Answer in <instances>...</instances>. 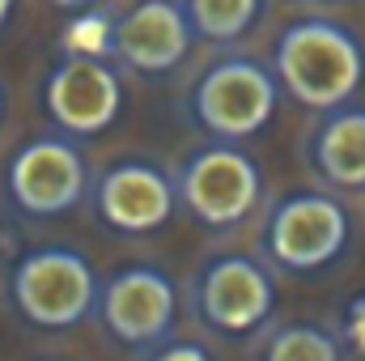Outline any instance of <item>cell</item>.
Returning a JSON list of instances; mask_svg holds the SVG:
<instances>
[{
    "instance_id": "1",
    "label": "cell",
    "mask_w": 365,
    "mask_h": 361,
    "mask_svg": "<svg viewBox=\"0 0 365 361\" xmlns=\"http://www.w3.org/2000/svg\"><path fill=\"white\" fill-rule=\"evenodd\" d=\"M272 68L284 93L310 111H336L365 86L361 39L331 17H297L280 30Z\"/></svg>"
},
{
    "instance_id": "2",
    "label": "cell",
    "mask_w": 365,
    "mask_h": 361,
    "mask_svg": "<svg viewBox=\"0 0 365 361\" xmlns=\"http://www.w3.org/2000/svg\"><path fill=\"white\" fill-rule=\"evenodd\" d=\"M280 77L276 68L251 56H225L212 60L187 90L191 119L217 136V141H247L272 123L280 106Z\"/></svg>"
},
{
    "instance_id": "3",
    "label": "cell",
    "mask_w": 365,
    "mask_h": 361,
    "mask_svg": "<svg viewBox=\"0 0 365 361\" xmlns=\"http://www.w3.org/2000/svg\"><path fill=\"white\" fill-rule=\"evenodd\" d=\"M98 276L73 247H38L21 255L9 276V298L17 315L43 332H68L98 315Z\"/></svg>"
},
{
    "instance_id": "4",
    "label": "cell",
    "mask_w": 365,
    "mask_h": 361,
    "mask_svg": "<svg viewBox=\"0 0 365 361\" xmlns=\"http://www.w3.org/2000/svg\"><path fill=\"white\" fill-rule=\"evenodd\" d=\"M191 310L217 336H255L276 315V276L242 251L212 255L191 280Z\"/></svg>"
},
{
    "instance_id": "5",
    "label": "cell",
    "mask_w": 365,
    "mask_h": 361,
    "mask_svg": "<svg viewBox=\"0 0 365 361\" xmlns=\"http://www.w3.org/2000/svg\"><path fill=\"white\" fill-rule=\"evenodd\" d=\"M259 195H264V171L234 141H217L212 136V145L195 149L179 166L182 208L208 230L242 225L259 208Z\"/></svg>"
},
{
    "instance_id": "6",
    "label": "cell",
    "mask_w": 365,
    "mask_h": 361,
    "mask_svg": "<svg viewBox=\"0 0 365 361\" xmlns=\"http://www.w3.org/2000/svg\"><path fill=\"white\" fill-rule=\"evenodd\" d=\"M349 238H353V217L327 191L280 195L264 225V251L284 272H323L344 255Z\"/></svg>"
},
{
    "instance_id": "7",
    "label": "cell",
    "mask_w": 365,
    "mask_h": 361,
    "mask_svg": "<svg viewBox=\"0 0 365 361\" xmlns=\"http://www.w3.org/2000/svg\"><path fill=\"white\" fill-rule=\"evenodd\" d=\"M4 187L13 208H21L26 217L51 221L73 213L86 191H90V162L77 145V136L68 132H47L26 141L9 166H4Z\"/></svg>"
},
{
    "instance_id": "8",
    "label": "cell",
    "mask_w": 365,
    "mask_h": 361,
    "mask_svg": "<svg viewBox=\"0 0 365 361\" xmlns=\"http://www.w3.org/2000/svg\"><path fill=\"white\" fill-rule=\"evenodd\" d=\"M98 319L110 340L149 357L175 332L179 285L170 272L153 268V264H132V268L110 272L98 289Z\"/></svg>"
},
{
    "instance_id": "9",
    "label": "cell",
    "mask_w": 365,
    "mask_h": 361,
    "mask_svg": "<svg viewBox=\"0 0 365 361\" xmlns=\"http://www.w3.org/2000/svg\"><path fill=\"white\" fill-rule=\"evenodd\" d=\"M43 106L60 132L77 141L102 136L123 111V81L98 51H68L43 86Z\"/></svg>"
},
{
    "instance_id": "10",
    "label": "cell",
    "mask_w": 365,
    "mask_h": 361,
    "mask_svg": "<svg viewBox=\"0 0 365 361\" xmlns=\"http://www.w3.org/2000/svg\"><path fill=\"white\" fill-rule=\"evenodd\" d=\"M195 39L200 34L187 17L182 0H136L132 9H123L110 21L106 56H115L123 68H132L140 77H170L191 56Z\"/></svg>"
},
{
    "instance_id": "11",
    "label": "cell",
    "mask_w": 365,
    "mask_h": 361,
    "mask_svg": "<svg viewBox=\"0 0 365 361\" xmlns=\"http://www.w3.org/2000/svg\"><path fill=\"white\" fill-rule=\"evenodd\" d=\"M179 175H166L158 162L123 158L102 171L93 187V213L115 234H153L179 208Z\"/></svg>"
},
{
    "instance_id": "12",
    "label": "cell",
    "mask_w": 365,
    "mask_h": 361,
    "mask_svg": "<svg viewBox=\"0 0 365 361\" xmlns=\"http://www.w3.org/2000/svg\"><path fill=\"white\" fill-rule=\"evenodd\" d=\"M310 166L340 191H365V106H336L310 136Z\"/></svg>"
},
{
    "instance_id": "13",
    "label": "cell",
    "mask_w": 365,
    "mask_h": 361,
    "mask_svg": "<svg viewBox=\"0 0 365 361\" xmlns=\"http://www.w3.org/2000/svg\"><path fill=\"white\" fill-rule=\"evenodd\" d=\"M182 4L204 43H238L259 26L268 9V0H182Z\"/></svg>"
},
{
    "instance_id": "14",
    "label": "cell",
    "mask_w": 365,
    "mask_h": 361,
    "mask_svg": "<svg viewBox=\"0 0 365 361\" xmlns=\"http://www.w3.org/2000/svg\"><path fill=\"white\" fill-rule=\"evenodd\" d=\"M264 357L268 361H340L349 357V345L319 327V323H284L276 327L264 345Z\"/></svg>"
},
{
    "instance_id": "15",
    "label": "cell",
    "mask_w": 365,
    "mask_h": 361,
    "mask_svg": "<svg viewBox=\"0 0 365 361\" xmlns=\"http://www.w3.org/2000/svg\"><path fill=\"white\" fill-rule=\"evenodd\" d=\"M344 345H349V353H361L365 357V293H357L353 302H349V310H344Z\"/></svg>"
},
{
    "instance_id": "16",
    "label": "cell",
    "mask_w": 365,
    "mask_h": 361,
    "mask_svg": "<svg viewBox=\"0 0 365 361\" xmlns=\"http://www.w3.org/2000/svg\"><path fill=\"white\" fill-rule=\"evenodd\" d=\"M149 357H162V361H204V357H208V349H204V345H187V340H166V345H158Z\"/></svg>"
},
{
    "instance_id": "17",
    "label": "cell",
    "mask_w": 365,
    "mask_h": 361,
    "mask_svg": "<svg viewBox=\"0 0 365 361\" xmlns=\"http://www.w3.org/2000/svg\"><path fill=\"white\" fill-rule=\"evenodd\" d=\"M56 9H64V13H86V9H98L102 0H51Z\"/></svg>"
},
{
    "instance_id": "18",
    "label": "cell",
    "mask_w": 365,
    "mask_h": 361,
    "mask_svg": "<svg viewBox=\"0 0 365 361\" xmlns=\"http://www.w3.org/2000/svg\"><path fill=\"white\" fill-rule=\"evenodd\" d=\"M13 9H17V0H0V30L9 26V17H13Z\"/></svg>"
},
{
    "instance_id": "19",
    "label": "cell",
    "mask_w": 365,
    "mask_h": 361,
    "mask_svg": "<svg viewBox=\"0 0 365 361\" xmlns=\"http://www.w3.org/2000/svg\"><path fill=\"white\" fill-rule=\"evenodd\" d=\"M0 119H4V86H0Z\"/></svg>"
}]
</instances>
